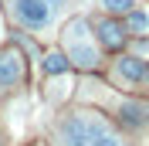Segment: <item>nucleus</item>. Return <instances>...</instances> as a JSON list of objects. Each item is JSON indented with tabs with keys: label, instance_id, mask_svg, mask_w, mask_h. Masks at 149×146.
<instances>
[{
	"label": "nucleus",
	"instance_id": "1",
	"mask_svg": "<svg viewBox=\"0 0 149 146\" xmlns=\"http://www.w3.org/2000/svg\"><path fill=\"white\" fill-rule=\"evenodd\" d=\"M65 44H68V61H74L78 68H98V51L88 41V24L85 20H71L68 24Z\"/></svg>",
	"mask_w": 149,
	"mask_h": 146
},
{
	"label": "nucleus",
	"instance_id": "2",
	"mask_svg": "<svg viewBox=\"0 0 149 146\" xmlns=\"http://www.w3.org/2000/svg\"><path fill=\"white\" fill-rule=\"evenodd\" d=\"M14 17L31 31H47L58 17V7L51 0H17L14 4Z\"/></svg>",
	"mask_w": 149,
	"mask_h": 146
},
{
	"label": "nucleus",
	"instance_id": "3",
	"mask_svg": "<svg viewBox=\"0 0 149 146\" xmlns=\"http://www.w3.org/2000/svg\"><path fill=\"white\" fill-rule=\"evenodd\" d=\"M115 75L129 85H142V82H149V61H142V58H119Z\"/></svg>",
	"mask_w": 149,
	"mask_h": 146
},
{
	"label": "nucleus",
	"instance_id": "4",
	"mask_svg": "<svg viewBox=\"0 0 149 146\" xmlns=\"http://www.w3.org/2000/svg\"><path fill=\"white\" fill-rule=\"evenodd\" d=\"M24 78V58L17 51H3L0 55V88H10Z\"/></svg>",
	"mask_w": 149,
	"mask_h": 146
},
{
	"label": "nucleus",
	"instance_id": "5",
	"mask_svg": "<svg viewBox=\"0 0 149 146\" xmlns=\"http://www.w3.org/2000/svg\"><path fill=\"white\" fill-rule=\"evenodd\" d=\"M95 34H98V41H102V48H112V51H119L122 44H125V27H122L119 20H98L95 24Z\"/></svg>",
	"mask_w": 149,
	"mask_h": 146
},
{
	"label": "nucleus",
	"instance_id": "6",
	"mask_svg": "<svg viewBox=\"0 0 149 146\" xmlns=\"http://www.w3.org/2000/svg\"><path fill=\"white\" fill-rule=\"evenodd\" d=\"M119 116H122L125 126L139 129V126H146V122H149V105H139V102H122V105H119Z\"/></svg>",
	"mask_w": 149,
	"mask_h": 146
},
{
	"label": "nucleus",
	"instance_id": "7",
	"mask_svg": "<svg viewBox=\"0 0 149 146\" xmlns=\"http://www.w3.org/2000/svg\"><path fill=\"white\" fill-rule=\"evenodd\" d=\"M88 143H92V146H125L102 119H95V116H92V136H88Z\"/></svg>",
	"mask_w": 149,
	"mask_h": 146
},
{
	"label": "nucleus",
	"instance_id": "8",
	"mask_svg": "<svg viewBox=\"0 0 149 146\" xmlns=\"http://www.w3.org/2000/svg\"><path fill=\"white\" fill-rule=\"evenodd\" d=\"M41 68H44V75H65L68 68H71V61H68V55H61V51H47L44 61H41Z\"/></svg>",
	"mask_w": 149,
	"mask_h": 146
},
{
	"label": "nucleus",
	"instance_id": "9",
	"mask_svg": "<svg viewBox=\"0 0 149 146\" xmlns=\"http://www.w3.org/2000/svg\"><path fill=\"white\" fill-rule=\"evenodd\" d=\"M129 31L132 34H149V10H129Z\"/></svg>",
	"mask_w": 149,
	"mask_h": 146
},
{
	"label": "nucleus",
	"instance_id": "10",
	"mask_svg": "<svg viewBox=\"0 0 149 146\" xmlns=\"http://www.w3.org/2000/svg\"><path fill=\"white\" fill-rule=\"evenodd\" d=\"M105 10H112V14H129L132 7H136V0H98Z\"/></svg>",
	"mask_w": 149,
	"mask_h": 146
},
{
	"label": "nucleus",
	"instance_id": "11",
	"mask_svg": "<svg viewBox=\"0 0 149 146\" xmlns=\"http://www.w3.org/2000/svg\"><path fill=\"white\" fill-rule=\"evenodd\" d=\"M51 4H54V7H61V4H68V0H51Z\"/></svg>",
	"mask_w": 149,
	"mask_h": 146
}]
</instances>
